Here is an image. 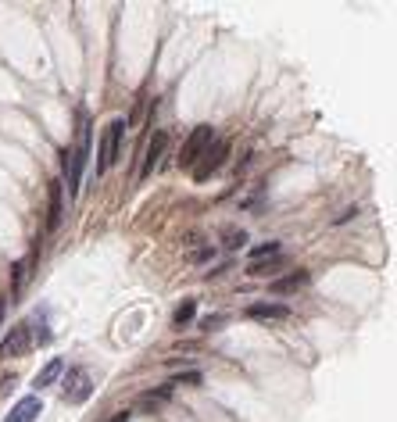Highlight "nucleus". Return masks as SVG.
<instances>
[{"mask_svg": "<svg viewBox=\"0 0 397 422\" xmlns=\"http://www.w3.org/2000/svg\"><path fill=\"white\" fill-rule=\"evenodd\" d=\"M86 157H90V126L83 122L79 129V147L69 150V197H79V183H83V172H86Z\"/></svg>", "mask_w": 397, "mask_h": 422, "instance_id": "f257e3e1", "label": "nucleus"}, {"mask_svg": "<svg viewBox=\"0 0 397 422\" xmlns=\"http://www.w3.org/2000/svg\"><path fill=\"white\" fill-rule=\"evenodd\" d=\"M225 157H230V140H218V136H215V140H211V147L201 154V162L190 169V172H194V179H197V183H208V179H211V176L225 165Z\"/></svg>", "mask_w": 397, "mask_h": 422, "instance_id": "f03ea898", "label": "nucleus"}, {"mask_svg": "<svg viewBox=\"0 0 397 422\" xmlns=\"http://www.w3.org/2000/svg\"><path fill=\"white\" fill-rule=\"evenodd\" d=\"M122 133H126V122L115 119L104 126V136H100V162H97V176L107 172L111 165L119 162V143H122Z\"/></svg>", "mask_w": 397, "mask_h": 422, "instance_id": "7ed1b4c3", "label": "nucleus"}, {"mask_svg": "<svg viewBox=\"0 0 397 422\" xmlns=\"http://www.w3.org/2000/svg\"><path fill=\"white\" fill-rule=\"evenodd\" d=\"M211 140H215V129H211V126H197V129L186 136L183 150H179V169H194V165L201 162V154L211 147Z\"/></svg>", "mask_w": 397, "mask_h": 422, "instance_id": "20e7f679", "label": "nucleus"}, {"mask_svg": "<svg viewBox=\"0 0 397 422\" xmlns=\"http://www.w3.org/2000/svg\"><path fill=\"white\" fill-rule=\"evenodd\" d=\"M65 376V401L69 404H83V401H90V394H93V380H90V373L86 368H69V373H61Z\"/></svg>", "mask_w": 397, "mask_h": 422, "instance_id": "39448f33", "label": "nucleus"}, {"mask_svg": "<svg viewBox=\"0 0 397 422\" xmlns=\"http://www.w3.org/2000/svg\"><path fill=\"white\" fill-rule=\"evenodd\" d=\"M32 347V326L29 322H18L8 330V337L0 340V358H18Z\"/></svg>", "mask_w": 397, "mask_h": 422, "instance_id": "423d86ee", "label": "nucleus"}, {"mask_svg": "<svg viewBox=\"0 0 397 422\" xmlns=\"http://www.w3.org/2000/svg\"><path fill=\"white\" fill-rule=\"evenodd\" d=\"M165 147H168V133H165V129H158V133L150 136V143H147V157H143V169H140V176H143V179L158 169V162H161Z\"/></svg>", "mask_w": 397, "mask_h": 422, "instance_id": "0eeeda50", "label": "nucleus"}, {"mask_svg": "<svg viewBox=\"0 0 397 422\" xmlns=\"http://www.w3.org/2000/svg\"><path fill=\"white\" fill-rule=\"evenodd\" d=\"M40 411H43V401H40V397L32 394V397H22V401H18V404L11 408V415H8L4 422H32V418H36Z\"/></svg>", "mask_w": 397, "mask_h": 422, "instance_id": "6e6552de", "label": "nucleus"}, {"mask_svg": "<svg viewBox=\"0 0 397 422\" xmlns=\"http://www.w3.org/2000/svg\"><path fill=\"white\" fill-rule=\"evenodd\" d=\"M61 190H65L61 179H54V183H50V215H47V229H58V226H61V215H65Z\"/></svg>", "mask_w": 397, "mask_h": 422, "instance_id": "1a4fd4ad", "label": "nucleus"}, {"mask_svg": "<svg viewBox=\"0 0 397 422\" xmlns=\"http://www.w3.org/2000/svg\"><path fill=\"white\" fill-rule=\"evenodd\" d=\"M61 373H65V361L61 358H50L40 373H36V380H32V387L36 390H43V387H50V383H58L61 380Z\"/></svg>", "mask_w": 397, "mask_h": 422, "instance_id": "9d476101", "label": "nucleus"}, {"mask_svg": "<svg viewBox=\"0 0 397 422\" xmlns=\"http://www.w3.org/2000/svg\"><path fill=\"white\" fill-rule=\"evenodd\" d=\"M308 272L304 269H297V272H290V276H283V279H272V294H290V290H301V287H308Z\"/></svg>", "mask_w": 397, "mask_h": 422, "instance_id": "9b49d317", "label": "nucleus"}, {"mask_svg": "<svg viewBox=\"0 0 397 422\" xmlns=\"http://www.w3.org/2000/svg\"><path fill=\"white\" fill-rule=\"evenodd\" d=\"M247 315H251V319H287L290 308L287 304H251Z\"/></svg>", "mask_w": 397, "mask_h": 422, "instance_id": "f8f14e48", "label": "nucleus"}, {"mask_svg": "<svg viewBox=\"0 0 397 422\" xmlns=\"http://www.w3.org/2000/svg\"><path fill=\"white\" fill-rule=\"evenodd\" d=\"M194 315H197V301H183V304L176 308V315H172V322L183 330V326H190V322H194Z\"/></svg>", "mask_w": 397, "mask_h": 422, "instance_id": "ddd939ff", "label": "nucleus"}, {"mask_svg": "<svg viewBox=\"0 0 397 422\" xmlns=\"http://www.w3.org/2000/svg\"><path fill=\"white\" fill-rule=\"evenodd\" d=\"M265 258H279V243H275V240L258 243V247L251 251V261H265Z\"/></svg>", "mask_w": 397, "mask_h": 422, "instance_id": "4468645a", "label": "nucleus"}, {"mask_svg": "<svg viewBox=\"0 0 397 422\" xmlns=\"http://www.w3.org/2000/svg\"><path fill=\"white\" fill-rule=\"evenodd\" d=\"M240 243H247V233H244V229H240V233H237V229L225 233V247H240Z\"/></svg>", "mask_w": 397, "mask_h": 422, "instance_id": "2eb2a0df", "label": "nucleus"}, {"mask_svg": "<svg viewBox=\"0 0 397 422\" xmlns=\"http://www.w3.org/2000/svg\"><path fill=\"white\" fill-rule=\"evenodd\" d=\"M201 380H204L201 373H186V376H179V380H172V383H168V387H179V383H194V387H197Z\"/></svg>", "mask_w": 397, "mask_h": 422, "instance_id": "dca6fc26", "label": "nucleus"}, {"mask_svg": "<svg viewBox=\"0 0 397 422\" xmlns=\"http://www.w3.org/2000/svg\"><path fill=\"white\" fill-rule=\"evenodd\" d=\"M211 254H215V251H211V247H204V251H197V254H194V261H208Z\"/></svg>", "mask_w": 397, "mask_h": 422, "instance_id": "f3484780", "label": "nucleus"}, {"mask_svg": "<svg viewBox=\"0 0 397 422\" xmlns=\"http://www.w3.org/2000/svg\"><path fill=\"white\" fill-rule=\"evenodd\" d=\"M129 418H133V411H119V415L111 418V422H129Z\"/></svg>", "mask_w": 397, "mask_h": 422, "instance_id": "a211bd4d", "label": "nucleus"}, {"mask_svg": "<svg viewBox=\"0 0 397 422\" xmlns=\"http://www.w3.org/2000/svg\"><path fill=\"white\" fill-rule=\"evenodd\" d=\"M0 319H4V301H0Z\"/></svg>", "mask_w": 397, "mask_h": 422, "instance_id": "6ab92c4d", "label": "nucleus"}]
</instances>
